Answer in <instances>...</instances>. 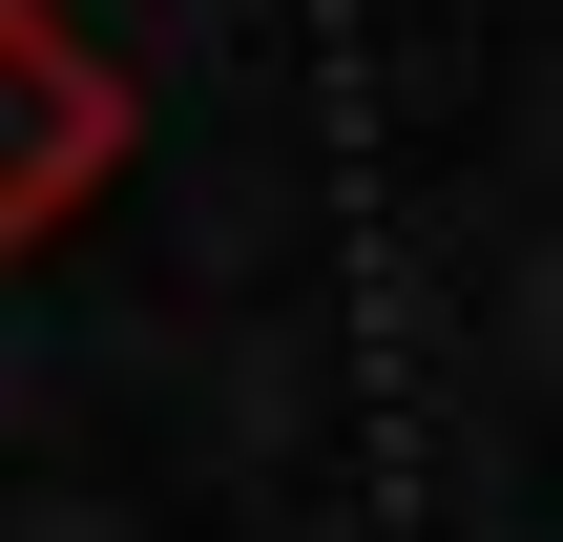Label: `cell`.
<instances>
[{
    "label": "cell",
    "mask_w": 563,
    "mask_h": 542,
    "mask_svg": "<svg viewBox=\"0 0 563 542\" xmlns=\"http://www.w3.org/2000/svg\"><path fill=\"white\" fill-rule=\"evenodd\" d=\"M104 167H125V63L63 0H0V251H42Z\"/></svg>",
    "instance_id": "1"
}]
</instances>
